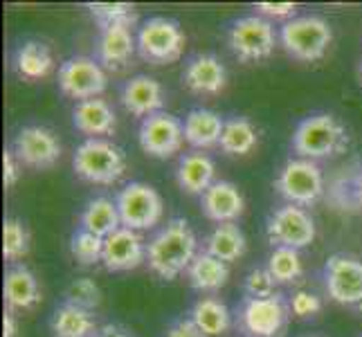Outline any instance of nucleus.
Segmentation results:
<instances>
[{"label": "nucleus", "instance_id": "7c9ffc66", "mask_svg": "<svg viewBox=\"0 0 362 337\" xmlns=\"http://www.w3.org/2000/svg\"><path fill=\"white\" fill-rule=\"evenodd\" d=\"M268 272L272 274V279L277 281V285H291L299 281V277L304 274V264L299 256V249L293 247H274L268 256Z\"/></svg>", "mask_w": 362, "mask_h": 337}, {"label": "nucleus", "instance_id": "2f4dec72", "mask_svg": "<svg viewBox=\"0 0 362 337\" xmlns=\"http://www.w3.org/2000/svg\"><path fill=\"white\" fill-rule=\"evenodd\" d=\"M70 254L81 266H95L104 259V239L79 227L70 239Z\"/></svg>", "mask_w": 362, "mask_h": 337}, {"label": "nucleus", "instance_id": "a878e982", "mask_svg": "<svg viewBox=\"0 0 362 337\" xmlns=\"http://www.w3.org/2000/svg\"><path fill=\"white\" fill-rule=\"evenodd\" d=\"M187 279H189V285L198 292H216L228 283L230 268L228 264H223V261L207 254L203 249L194 259L189 270H187Z\"/></svg>", "mask_w": 362, "mask_h": 337}, {"label": "nucleus", "instance_id": "4be33fe9", "mask_svg": "<svg viewBox=\"0 0 362 337\" xmlns=\"http://www.w3.org/2000/svg\"><path fill=\"white\" fill-rule=\"evenodd\" d=\"M182 126H185V142L194 151H205V148L218 146L223 129H226V119L214 110L194 108L187 112Z\"/></svg>", "mask_w": 362, "mask_h": 337}, {"label": "nucleus", "instance_id": "9b49d317", "mask_svg": "<svg viewBox=\"0 0 362 337\" xmlns=\"http://www.w3.org/2000/svg\"><path fill=\"white\" fill-rule=\"evenodd\" d=\"M108 79L104 66L93 57H72L59 68V88L70 99H97L106 90Z\"/></svg>", "mask_w": 362, "mask_h": 337}, {"label": "nucleus", "instance_id": "58836bf2", "mask_svg": "<svg viewBox=\"0 0 362 337\" xmlns=\"http://www.w3.org/2000/svg\"><path fill=\"white\" fill-rule=\"evenodd\" d=\"M344 187H349L346 191H340V194H335V196H342V205H344V209L349 207V209H354V207H358V209H362V169L356 173V176L349 180V182H344Z\"/></svg>", "mask_w": 362, "mask_h": 337}, {"label": "nucleus", "instance_id": "a18cd8bd", "mask_svg": "<svg viewBox=\"0 0 362 337\" xmlns=\"http://www.w3.org/2000/svg\"><path fill=\"white\" fill-rule=\"evenodd\" d=\"M304 337H317V335H304Z\"/></svg>", "mask_w": 362, "mask_h": 337}, {"label": "nucleus", "instance_id": "dca6fc26", "mask_svg": "<svg viewBox=\"0 0 362 337\" xmlns=\"http://www.w3.org/2000/svg\"><path fill=\"white\" fill-rule=\"evenodd\" d=\"M182 83L194 95H221L228 85V70L214 54H196L185 64Z\"/></svg>", "mask_w": 362, "mask_h": 337}, {"label": "nucleus", "instance_id": "5701e85b", "mask_svg": "<svg viewBox=\"0 0 362 337\" xmlns=\"http://www.w3.org/2000/svg\"><path fill=\"white\" fill-rule=\"evenodd\" d=\"M3 295L7 310H32L41 302V288L36 281L34 272L25 266H14L5 272Z\"/></svg>", "mask_w": 362, "mask_h": 337}, {"label": "nucleus", "instance_id": "aec40b11", "mask_svg": "<svg viewBox=\"0 0 362 337\" xmlns=\"http://www.w3.org/2000/svg\"><path fill=\"white\" fill-rule=\"evenodd\" d=\"M72 124L79 133L90 137H106L115 135L117 131V115L115 108L110 106L106 99H86V102H77L72 108Z\"/></svg>", "mask_w": 362, "mask_h": 337}, {"label": "nucleus", "instance_id": "f704fd0d", "mask_svg": "<svg viewBox=\"0 0 362 337\" xmlns=\"http://www.w3.org/2000/svg\"><path fill=\"white\" fill-rule=\"evenodd\" d=\"M66 302L72 306H79L86 310H93L102 304V290L99 285L90 279V277H81V279H74L68 290H66Z\"/></svg>", "mask_w": 362, "mask_h": 337}, {"label": "nucleus", "instance_id": "4468645a", "mask_svg": "<svg viewBox=\"0 0 362 337\" xmlns=\"http://www.w3.org/2000/svg\"><path fill=\"white\" fill-rule=\"evenodd\" d=\"M59 137L45 126H25L14 140V153L23 167L36 171L52 169L61 158Z\"/></svg>", "mask_w": 362, "mask_h": 337}, {"label": "nucleus", "instance_id": "9d476101", "mask_svg": "<svg viewBox=\"0 0 362 337\" xmlns=\"http://www.w3.org/2000/svg\"><path fill=\"white\" fill-rule=\"evenodd\" d=\"M266 234L272 247H293L304 249L315 241V220L304 207L288 205L274 209L268 218Z\"/></svg>", "mask_w": 362, "mask_h": 337}, {"label": "nucleus", "instance_id": "79ce46f5", "mask_svg": "<svg viewBox=\"0 0 362 337\" xmlns=\"http://www.w3.org/2000/svg\"><path fill=\"white\" fill-rule=\"evenodd\" d=\"M95 337H131V333L127 329L117 326V324H106L104 329H99Z\"/></svg>", "mask_w": 362, "mask_h": 337}, {"label": "nucleus", "instance_id": "423d86ee", "mask_svg": "<svg viewBox=\"0 0 362 337\" xmlns=\"http://www.w3.org/2000/svg\"><path fill=\"white\" fill-rule=\"evenodd\" d=\"M185 32L180 25L167 16H153L142 23L137 30V52L153 66L173 64L182 57Z\"/></svg>", "mask_w": 362, "mask_h": 337}, {"label": "nucleus", "instance_id": "7ed1b4c3", "mask_svg": "<svg viewBox=\"0 0 362 337\" xmlns=\"http://www.w3.org/2000/svg\"><path fill=\"white\" fill-rule=\"evenodd\" d=\"M72 169L77 178L90 184H113L127 171V155L115 142L90 137L77 146L72 155Z\"/></svg>", "mask_w": 362, "mask_h": 337}, {"label": "nucleus", "instance_id": "2eb2a0df", "mask_svg": "<svg viewBox=\"0 0 362 337\" xmlns=\"http://www.w3.org/2000/svg\"><path fill=\"white\" fill-rule=\"evenodd\" d=\"M144 261H146V245L140 232L119 227L115 234L104 239L102 264L108 272H129L140 268Z\"/></svg>", "mask_w": 362, "mask_h": 337}, {"label": "nucleus", "instance_id": "412c9836", "mask_svg": "<svg viewBox=\"0 0 362 337\" xmlns=\"http://www.w3.org/2000/svg\"><path fill=\"white\" fill-rule=\"evenodd\" d=\"M214 176H216L214 160L203 151L185 153L176 169V180L180 189L189 196H201V198L209 187L216 182Z\"/></svg>", "mask_w": 362, "mask_h": 337}, {"label": "nucleus", "instance_id": "f8f14e48", "mask_svg": "<svg viewBox=\"0 0 362 337\" xmlns=\"http://www.w3.org/2000/svg\"><path fill=\"white\" fill-rule=\"evenodd\" d=\"M137 140L146 155L158 160H169L176 155L185 142V126L182 122L167 110H160L142 119Z\"/></svg>", "mask_w": 362, "mask_h": 337}, {"label": "nucleus", "instance_id": "20e7f679", "mask_svg": "<svg viewBox=\"0 0 362 337\" xmlns=\"http://www.w3.org/2000/svg\"><path fill=\"white\" fill-rule=\"evenodd\" d=\"M279 39L286 54L297 61H320L333 41V28L327 18L308 14L295 16L293 20L284 23L279 30Z\"/></svg>", "mask_w": 362, "mask_h": 337}, {"label": "nucleus", "instance_id": "f3484780", "mask_svg": "<svg viewBox=\"0 0 362 337\" xmlns=\"http://www.w3.org/2000/svg\"><path fill=\"white\" fill-rule=\"evenodd\" d=\"M122 106L127 112H131L133 117L146 119L153 112H160L162 106L167 102V93L162 88V83L148 74H137V77L129 79L122 85Z\"/></svg>", "mask_w": 362, "mask_h": 337}, {"label": "nucleus", "instance_id": "c85d7f7f", "mask_svg": "<svg viewBox=\"0 0 362 337\" xmlns=\"http://www.w3.org/2000/svg\"><path fill=\"white\" fill-rule=\"evenodd\" d=\"M245 234L236 223H223L216 225L211 234L205 241V252L216 256L223 264H232V261H239L245 254Z\"/></svg>", "mask_w": 362, "mask_h": 337}, {"label": "nucleus", "instance_id": "f257e3e1", "mask_svg": "<svg viewBox=\"0 0 362 337\" xmlns=\"http://www.w3.org/2000/svg\"><path fill=\"white\" fill-rule=\"evenodd\" d=\"M198 256L196 234L185 218H171L146 245V264L156 277L173 281Z\"/></svg>", "mask_w": 362, "mask_h": 337}, {"label": "nucleus", "instance_id": "a19ab883", "mask_svg": "<svg viewBox=\"0 0 362 337\" xmlns=\"http://www.w3.org/2000/svg\"><path fill=\"white\" fill-rule=\"evenodd\" d=\"M165 337H205V335L198 331V326L189 317H180L167 329Z\"/></svg>", "mask_w": 362, "mask_h": 337}, {"label": "nucleus", "instance_id": "1a4fd4ad", "mask_svg": "<svg viewBox=\"0 0 362 337\" xmlns=\"http://www.w3.org/2000/svg\"><path fill=\"white\" fill-rule=\"evenodd\" d=\"M115 203L119 209L122 227H129L133 232L156 227L165 211L160 194L146 182H129L124 189H119Z\"/></svg>", "mask_w": 362, "mask_h": 337}, {"label": "nucleus", "instance_id": "0eeeda50", "mask_svg": "<svg viewBox=\"0 0 362 337\" xmlns=\"http://www.w3.org/2000/svg\"><path fill=\"white\" fill-rule=\"evenodd\" d=\"M291 319V302L284 295L245 297L239 310V326L245 337H284Z\"/></svg>", "mask_w": 362, "mask_h": 337}, {"label": "nucleus", "instance_id": "f03ea898", "mask_svg": "<svg viewBox=\"0 0 362 337\" xmlns=\"http://www.w3.org/2000/svg\"><path fill=\"white\" fill-rule=\"evenodd\" d=\"M349 144L346 129L331 112H315L297 124L293 133V151L304 160H329L340 155Z\"/></svg>", "mask_w": 362, "mask_h": 337}, {"label": "nucleus", "instance_id": "c9c22d12", "mask_svg": "<svg viewBox=\"0 0 362 337\" xmlns=\"http://www.w3.org/2000/svg\"><path fill=\"white\" fill-rule=\"evenodd\" d=\"M274 288H277V281L272 279V274L268 272V268H255L245 277L247 297H257V299L272 297V295H277V292H274Z\"/></svg>", "mask_w": 362, "mask_h": 337}, {"label": "nucleus", "instance_id": "4c0bfd02", "mask_svg": "<svg viewBox=\"0 0 362 337\" xmlns=\"http://www.w3.org/2000/svg\"><path fill=\"white\" fill-rule=\"evenodd\" d=\"M257 14L264 16L266 20H293L295 18V3H257Z\"/></svg>", "mask_w": 362, "mask_h": 337}, {"label": "nucleus", "instance_id": "37998d69", "mask_svg": "<svg viewBox=\"0 0 362 337\" xmlns=\"http://www.w3.org/2000/svg\"><path fill=\"white\" fill-rule=\"evenodd\" d=\"M16 317L11 310H5V317H3V337H16Z\"/></svg>", "mask_w": 362, "mask_h": 337}, {"label": "nucleus", "instance_id": "cd10ccee", "mask_svg": "<svg viewBox=\"0 0 362 337\" xmlns=\"http://www.w3.org/2000/svg\"><path fill=\"white\" fill-rule=\"evenodd\" d=\"M14 68L18 72V77L28 81H39L45 79L54 68V59L49 47L41 41H25L18 45L14 54Z\"/></svg>", "mask_w": 362, "mask_h": 337}, {"label": "nucleus", "instance_id": "b1692460", "mask_svg": "<svg viewBox=\"0 0 362 337\" xmlns=\"http://www.w3.org/2000/svg\"><path fill=\"white\" fill-rule=\"evenodd\" d=\"M79 223H81V230L99 236V239H108L110 234H115L122 227L117 203L110 201L106 196L93 198V201L83 207Z\"/></svg>", "mask_w": 362, "mask_h": 337}, {"label": "nucleus", "instance_id": "72a5a7b5", "mask_svg": "<svg viewBox=\"0 0 362 337\" xmlns=\"http://www.w3.org/2000/svg\"><path fill=\"white\" fill-rule=\"evenodd\" d=\"M99 30L117 23H135V7L129 3H88L86 5Z\"/></svg>", "mask_w": 362, "mask_h": 337}, {"label": "nucleus", "instance_id": "393cba45", "mask_svg": "<svg viewBox=\"0 0 362 337\" xmlns=\"http://www.w3.org/2000/svg\"><path fill=\"white\" fill-rule=\"evenodd\" d=\"M49 329L54 337H95L99 333L93 310H86L72 304H64L54 310L49 319Z\"/></svg>", "mask_w": 362, "mask_h": 337}, {"label": "nucleus", "instance_id": "473e14b6", "mask_svg": "<svg viewBox=\"0 0 362 337\" xmlns=\"http://www.w3.org/2000/svg\"><path fill=\"white\" fill-rule=\"evenodd\" d=\"M30 252V232L18 218H7L3 225V256L18 261Z\"/></svg>", "mask_w": 362, "mask_h": 337}, {"label": "nucleus", "instance_id": "c756f323", "mask_svg": "<svg viewBox=\"0 0 362 337\" xmlns=\"http://www.w3.org/2000/svg\"><path fill=\"white\" fill-rule=\"evenodd\" d=\"M259 142L257 126L247 117H232L226 122L221 135V151L226 155H247Z\"/></svg>", "mask_w": 362, "mask_h": 337}, {"label": "nucleus", "instance_id": "ddd939ff", "mask_svg": "<svg viewBox=\"0 0 362 337\" xmlns=\"http://www.w3.org/2000/svg\"><path fill=\"white\" fill-rule=\"evenodd\" d=\"M324 285L335 304H362V261L349 254H333L324 266Z\"/></svg>", "mask_w": 362, "mask_h": 337}, {"label": "nucleus", "instance_id": "bb28decb", "mask_svg": "<svg viewBox=\"0 0 362 337\" xmlns=\"http://www.w3.org/2000/svg\"><path fill=\"white\" fill-rule=\"evenodd\" d=\"M189 319L198 326L205 337H221L226 335L232 326L230 308L216 297H201L192 306Z\"/></svg>", "mask_w": 362, "mask_h": 337}, {"label": "nucleus", "instance_id": "c03bdc74", "mask_svg": "<svg viewBox=\"0 0 362 337\" xmlns=\"http://www.w3.org/2000/svg\"><path fill=\"white\" fill-rule=\"evenodd\" d=\"M360 81H362V64H360Z\"/></svg>", "mask_w": 362, "mask_h": 337}, {"label": "nucleus", "instance_id": "6e6552de", "mask_svg": "<svg viewBox=\"0 0 362 337\" xmlns=\"http://www.w3.org/2000/svg\"><path fill=\"white\" fill-rule=\"evenodd\" d=\"M228 43L236 59L243 64H252V61L268 59L274 52L277 32H274V25L264 16H241L228 30Z\"/></svg>", "mask_w": 362, "mask_h": 337}, {"label": "nucleus", "instance_id": "e433bc0d", "mask_svg": "<svg viewBox=\"0 0 362 337\" xmlns=\"http://www.w3.org/2000/svg\"><path fill=\"white\" fill-rule=\"evenodd\" d=\"M322 310V302L320 297L313 292H306V290H297L291 297V313L299 319H308V317H315Z\"/></svg>", "mask_w": 362, "mask_h": 337}, {"label": "nucleus", "instance_id": "ea45409f", "mask_svg": "<svg viewBox=\"0 0 362 337\" xmlns=\"http://www.w3.org/2000/svg\"><path fill=\"white\" fill-rule=\"evenodd\" d=\"M21 169H23V165L18 162L16 153L7 148V151L3 153V182H5V189H11V187L18 182Z\"/></svg>", "mask_w": 362, "mask_h": 337}, {"label": "nucleus", "instance_id": "6ab92c4d", "mask_svg": "<svg viewBox=\"0 0 362 337\" xmlns=\"http://www.w3.org/2000/svg\"><path fill=\"white\" fill-rule=\"evenodd\" d=\"M203 214L216 225L223 223H236L241 218L245 201L239 191V187L228 180H216L201 198Z\"/></svg>", "mask_w": 362, "mask_h": 337}, {"label": "nucleus", "instance_id": "a211bd4d", "mask_svg": "<svg viewBox=\"0 0 362 337\" xmlns=\"http://www.w3.org/2000/svg\"><path fill=\"white\" fill-rule=\"evenodd\" d=\"M133 25L135 23H117V25H110V28L99 30V39L95 45V54L99 64L110 70L129 64L137 49Z\"/></svg>", "mask_w": 362, "mask_h": 337}, {"label": "nucleus", "instance_id": "39448f33", "mask_svg": "<svg viewBox=\"0 0 362 337\" xmlns=\"http://www.w3.org/2000/svg\"><path fill=\"white\" fill-rule=\"evenodd\" d=\"M274 189L288 205L310 207L324 196V173L317 162L304 158H291L279 169Z\"/></svg>", "mask_w": 362, "mask_h": 337}]
</instances>
